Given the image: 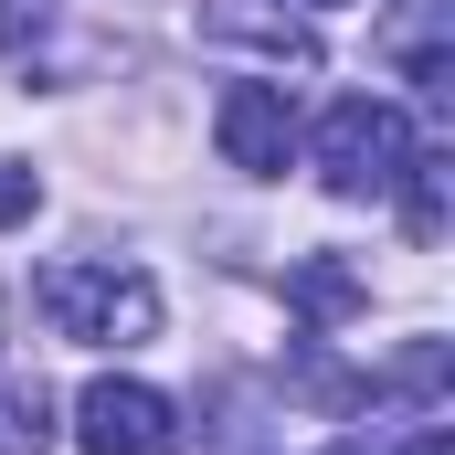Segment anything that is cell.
Returning <instances> with one entry per match:
<instances>
[{"label": "cell", "mask_w": 455, "mask_h": 455, "mask_svg": "<svg viewBox=\"0 0 455 455\" xmlns=\"http://www.w3.org/2000/svg\"><path fill=\"white\" fill-rule=\"evenodd\" d=\"M318 11H329V0H318Z\"/></svg>", "instance_id": "obj_10"}, {"label": "cell", "mask_w": 455, "mask_h": 455, "mask_svg": "<svg viewBox=\"0 0 455 455\" xmlns=\"http://www.w3.org/2000/svg\"><path fill=\"white\" fill-rule=\"evenodd\" d=\"M202 43H223V53H254V64H318V21L307 11H286V0H202Z\"/></svg>", "instance_id": "obj_4"}, {"label": "cell", "mask_w": 455, "mask_h": 455, "mask_svg": "<svg viewBox=\"0 0 455 455\" xmlns=\"http://www.w3.org/2000/svg\"><path fill=\"white\" fill-rule=\"evenodd\" d=\"M43 318H53V339H85V349H138L159 339V286L138 275V265H43Z\"/></svg>", "instance_id": "obj_1"}, {"label": "cell", "mask_w": 455, "mask_h": 455, "mask_svg": "<svg viewBox=\"0 0 455 455\" xmlns=\"http://www.w3.org/2000/svg\"><path fill=\"white\" fill-rule=\"evenodd\" d=\"M212 138H223L233 170L275 180V170H286V148H297V116H286V96H275V85H233L223 107H212Z\"/></svg>", "instance_id": "obj_6"}, {"label": "cell", "mask_w": 455, "mask_h": 455, "mask_svg": "<svg viewBox=\"0 0 455 455\" xmlns=\"http://www.w3.org/2000/svg\"><path fill=\"white\" fill-rule=\"evenodd\" d=\"M381 64L413 96H455V0H392L381 11Z\"/></svg>", "instance_id": "obj_5"}, {"label": "cell", "mask_w": 455, "mask_h": 455, "mask_svg": "<svg viewBox=\"0 0 455 455\" xmlns=\"http://www.w3.org/2000/svg\"><path fill=\"white\" fill-rule=\"evenodd\" d=\"M403 159H413L403 107H381V96H339V107L318 116V180H329L339 202H381V191L403 180Z\"/></svg>", "instance_id": "obj_2"}, {"label": "cell", "mask_w": 455, "mask_h": 455, "mask_svg": "<svg viewBox=\"0 0 455 455\" xmlns=\"http://www.w3.org/2000/svg\"><path fill=\"white\" fill-rule=\"evenodd\" d=\"M75 435H85V455H180V403L148 381H85Z\"/></svg>", "instance_id": "obj_3"}, {"label": "cell", "mask_w": 455, "mask_h": 455, "mask_svg": "<svg viewBox=\"0 0 455 455\" xmlns=\"http://www.w3.org/2000/svg\"><path fill=\"white\" fill-rule=\"evenodd\" d=\"M53 32V0H0V53H32Z\"/></svg>", "instance_id": "obj_7"}, {"label": "cell", "mask_w": 455, "mask_h": 455, "mask_svg": "<svg viewBox=\"0 0 455 455\" xmlns=\"http://www.w3.org/2000/svg\"><path fill=\"white\" fill-rule=\"evenodd\" d=\"M11 212H32V180H21V170L0 159V223H11Z\"/></svg>", "instance_id": "obj_8"}, {"label": "cell", "mask_w": 455, "mask_h": 455, "mask_svg": "<svg viewBox=\"0 0 455 455\" xmlns=\"http://www.w3.org/2000/svg\"><path fill=\"white\" fill-rule=\"evenodd\" d=\"M413 455H455V445H445V424H424V435H413Z\"/></svg>", "instance_id": "obj_9"}]
</instances>
